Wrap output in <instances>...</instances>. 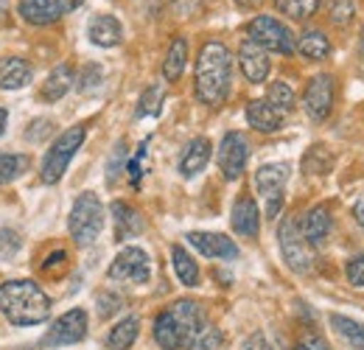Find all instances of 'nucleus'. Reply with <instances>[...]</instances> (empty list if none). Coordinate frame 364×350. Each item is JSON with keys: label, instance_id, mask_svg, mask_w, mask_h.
<instances>
[{"label": "nucleus", "instance_id": "obj_1", "mask_svg": "<svg viewBox=\"0 0 364 350\" xmlns=\"http://www.w3.org/2000/svg\"><path fill=\"white\" fill-rule=\"evenodd\" d=\"M230 79H232V59H230L228 45L205 43L196 59V73H193L196 98L208 107H219L228 98Z\"/></svg>", "mask_w": 364, "mask_h": 350}, {"label": "nucleus", "instance_id": "obj_2", "mask_svg": "<svg viewBox=\"0 0 364 350\" xmlns=\"http://www.w3.org/2000/svg\"><path fill=\"white\" fill-rule=\"evenodd\" d=\"M0 314L17 328H31L50 317V297L34 280H9L0 286Z\"/></svg>", "mask_w": 364, "mask_h": 350}, {"label": "nucleus", "instance_id": "obj_3", "mask_svg": "<svg viewBox=\"0 0 364 350\" xmlns=\"http://www.w3.org/2000/svg\"><path fill=\"white\" fill-rule=\"evenodd\" d=\"M68 227H70V235H73V241L79 247H90L92 241L101 235V230H104V205H101L98 193L85 191L73 202Z\"/></svg>", "mask_w": 364, "mask_h": 350}, {"label": "nucleus", "instance_id": "obj_4", "mask_svg": "<svg viewBox=\"0 0 364 350\" xmlns=\"http://www.w3.org/2000/svg\"><path fill=\"white\" fill-rule=\"evenodd\" d=\"M85 137H87L85 127H70V129H65L56 140H53V146L46 152L43 169H40V179H43L46 185H56V182L65 176L68 166H70V160H73L76 152L82 149Z\"/></svg>", "mask_w": 364, "mask_h": 350}, {"label": "nucleus", "instance_id": "obj_5", "mask_svg": "<svg viewBox=\"0 0 364 350\" xmlns=\"http://www.w3.org/2000/svg\"><path fill=\"white\" fill-rule=\"evenodd\" d=\"M247 37L255 45H261L264 51H272V53L289 56V53L297 51V48H294V34H291L280 20H274L269 14H258L255 20H250Z\"/></svg>", "mask_w": 364, "mask_h": 350}, {"label": "nucleus", "instance_id": "obj_6", "mask_svg": "<svg viewBox=\"0 0 364 350\" xmlns=\"http://www.w3.org/2000/svg\"><path fill=\"white\" fill-rule=\"evenodd\" d=\"M277 241H280V253H283V261H286L289 269L303 275V272H309L314 266V250L300 235L297 219H286L277 227Z\"/></svg>", "mask_w": 364, "mask_h": 350}, {"label": "nucleus", "instance_id": "obj_7", "mask_svg": "<svg viewBox=\"0 0 364 350\" xmlns=\"http://www.w3.org/2000/svg\"><path fill=\"white\" fill-rule=\"evenodd\" d=\"M289 182V166L286 163H267L255 171V191L261 193L267 205V219H277L283 208V191Z\"/></svg>", "mask_w": 364, "mask_h": 350}, {"label": "nucleus", "instance_id": "obj_8", "mask_svg": "<svg viewBox=\"0 0 364 350\" xmlns=\"http://www.w3.org/2000/svg\"><path fill=\"white\" fill-rule=\"evenodd\" d=\"M109 280H121V283H146L151 277V263L149 255L140 247H124L115 261L107 269Z\"/></svg>", "mask_w": 364, "mask_h": 350}, {"label": "nucleus", "instance_id": "obj_9", "mask_svg": "<svg viewBox=\"0 0 364 350\" xmlns=\"http://www.w3.org/2000/svg\"><path fill=\"white\" fill-rule=\"evenodd\" d=\"M87 336V311L85 308H70L65 311L46 334L48 348H62V345H76Z\"/></svg>", "mask_w": 364, "mask_h": 350}, {"label": "nucleus", "instance_id": "obj_10", "mask_svg": "<svg viewBox=\"0 0 364 350\" xmlns=\"http://www.w3.org/2000/svg\"><path fill=\"white\" fill-rule=\"evenodd\" d=\"M247 157H250V146L244 140L241 132H228L219 143V171L225 179H238L247 169Z\"/></svg>", "mask_w": 364, "mask_h": 350}, {"label": "nucleus", "instance_id": "obj_11", "mask_svg": "<svg viewBox=\"0 0 364 350\" xmlns=\"http://www.w3.org/2000/svg\"><path fill=\"white\" fill-rule=\"evenodd\" d=\"M331 107H333V76L319 73L303 92V110L311 121H325L331 115Z\"/></svg>", "mask_w": 364, "mask_h": 350}, {"label": "nucleus", "instance_id": "obj_12", "mask_svg": "<svg viewBox=\"0 0 364 350\" xmlns=\"http://www.w3.org/2000/svg\"><path fill=\"white\" fill-rule=\"evenodd\" d=\"M188 244L205 255V258H219V261H232L238 258L235 241L222 235V233H188Z\"/></svg>", "mask_w": 364, "mask_h": 350}, {"label": "nucleus", "instance_id": "obj_13", "mask_svg": "<svg viewBox=\"0 0 364 350\" xmlns=\"http://www.w3.org/2000/svg\"><path fill=\"white\" fill-rule=\"evenodd\" d=\"M168 311H171V317H174V319H177V325H180L182 339H185V348H191V345L196 342V336L208 328L205 311L199 308V303H193V300H177Z\"/></svg>", "mask_w": 364, "mask_h": 350}, {"label": "nucleus", "instance_id": "obj_14", "mask_svg": "<svg viewBox=\"0 0 364 350\" xmlns=\"http://www.w3.org/2000/svg\"><path fill=\"white\" fill-rule=\"evenodd\" d=\"M238 65H241V73L247 76V82H252V85H264L269 76V68H272L267 51L252 40H244L238 48Z\"/></svg>", "mask_w": 364, "mask_h": 350}, {"label": "nucleus", "instance_id": "obj_15", "mask_svg": "<svg viewBox=\"0 0 364 350\" xmlns=\"http://www.w3.org/2000/svg\"><path fill=\"white\" fill-rule=\"evenodd\" d=\"M230 224L241 238H255L261 230V211L252 196H238L230 213Z\"/></svg>", "mask_w": 364, "mask_h": 350}, {"label": "nucleus", "instance_id": "obj_16", "mask_svg": "<svg viewBox=\"0 0 364 350\" xmlns=\"http://www.w3.org/2000/svg\"><path fill=\"white\" fill-rule=\"evenodd\" d=\"M297 227H300V235L311 247H319L328 238V233H331V211H328V205H317V208L306 211L297 219Z\"/></svg>", "mask_w": 364, "mask_h": 350}, {"label": "nucleus", "instance_id": "obj_17", "mask_svg": "<svg viewBox=\"0 0 364 350\" xmlns=\"http://www.w3.org/2000/svg\"><path fill=\"white\" fill-rule=\"evenodd\" d=\"M87 37L98 48H115V45L124 40V28H121L118 17H112V14H95L90 23H87Z\"/></svg>", "mask_w": 364, "mask_h": 350}, {"label": "nucleus", "instance_id": "obj_18", "mask_svg": "<svg viewBox=\"0 0 364 350\" xmlns=\"http://www.w3.org/2000/svg\"><path fill=\"white\" fill-rule=\"evenodd\" d=\"M210 140L208 137H193L188 146H185V152H182L180 157V174L185 179H191V176H196L199 171H205V166L210 163Z\"/></svg>", "mask_w": 364, "mask_h": 350}, {"label": "nucleus", "instance_id": "obj_19", "mask_svg": "<svg viewBox=\"0 0 364 350\" xmlns=\"http://www.w3.org/2000/svg\"><path fill=\"white\" fill-rule=\"evenodd\" d=\"M17 11L31 26H50L62 17V9H59L56 0H20Z\"/></svg>", "mask_w": 364, "mask_h": 350}, {"label": "nucleus", "instance_id": "obj_20", "mask_svg": "<svg viewBox=\"0 0 364 350\" xmlns=\"http://www.w3.org/2000/svg\"><path fill=\"white\" fill-rule=\"evenodd\" d=\"M247 121H250V127H252V129L267 132V134H269V132L280 129L283 115L274 110L267 98H255V101H250V104H247Z\"/></svg>", "mask_w": 364, "mask_h": 350}, {"label": "nucleus", "instance_id": "obj_21", "mask_svg": "<svg viewBox=\"0 0 364 350\" xmlns=\"http://www.w3.org/2000/svg\"><path fill=\"white\" fill-rule=\"evenodd\" d=\"M31 65L20 56L0 59V90H23L31 82Z\"/></svg>", "mask_w": 364, "mask_h": 350}, {"label": "nucleus", "instance_id": "obj_22", "mask_svg": "<svg viewBox=\"0 0 364 350\" xmlns=\"http://www.w3.org/2000/svg\"><path fill=\"white\" fill-rule=\"evenodd\" d=\"M73 82H76L73 68H70V65H56V68L48 73L46 82H43L40 98L48 101V104H53V101H59V98H65V95H68V90L73 88Z\"/></svg>", "mask_w": 364, "mask_h": 350}, {"label": "nucleus", "instance_id": "obj_23", "mask_svg": "<svg viewBox=\"0 0 364 350\" xmlns=\"http://www.w3.org/2000/svg\"><path fill=\"white\" fill-rule=\"evenodd\" d=\"M154 339L163 350H180L185 348V339H182V331L177 325V319L171 317V311H160L157 319H154Z\"/></svg>", "mask_w": 364, "mask_h": 350}, {"label": "nucleus", "instance_id": "obj_24", "mask_svg": "<svg viewBox=\"0 0 364 350\" xmlns=\"http://www.w3.org/2000/svg\"><path fill=\"white\" fill-rule=\"evenodd\" d=\"M112 219H115V235L118 241H127L143 230V219L137 216L135 208H129L127 202H112Z\"/></svg>", "mask_w": 364, "mask_h": 350}, {"label": "nucleus", "instance_id": "obj_25", "mask_svg": "<svg viewBox=\"0 0 364 350\" xmlns=\"http://www.w3.org/2000/svg\"><path fill=\"white\" fill-rule=\"evenodd\" d=\"M294 48H297V51H300V56H303V59H309V62H322V59H328V56H331V40H328L322 31H317V28L303 31Z\"/></svg>", "mask_w": 364, "mask_h": 350}, {"label": "nucleus", "instance_id": "obj_26", "mask_svg": "<svg viewBox=\"0 0 364 350\" xmlns=\"http://www.w3.org/2000/svg\"><path fill=\"white\" fill-rule=\"evenodd\" d=\"M185 62H188V43L185 37H174L168 51H166V59H163V76L166 82H177L185 70Z\"/></svg>", "mask_w": 364, "mask_h": 350}, {"label": "nucleus", "instance_id": "obj_27", "mask_svg": "<svg viewBox=\"0 0 364 350\" xmlns=\"http://www.w3.org/2000/svg\"><path fill=\"white\" fill-rule=\"evenodd\" d=\"M137 331H140L137 317H124L115 328H109V334H107V348L109 350H129L132 345H135Z\"/></svg>", "mask_w": 364, "mask_h": 350}, {"label": "nucleus", "instance_id": "obj_28", "mask_svg": "<svg viewBox=\"0 0 364 350\" xmlns=\"http://www.w3.org/2000/svg\"><path fill=\"white\" fill-rule=\"evenodd\" d=\"M171 263H174V272H177V277H180L182 286H188V289L199 286V266H196V261L188 255L185 247H180V244L171 247Z\"/></svg>", "mask_w": 364, "mask_h": 350}, {"label": "nucleus", "instance_id": "obj_29", "mask_svg": "<svg viewBox=\"0 0 364 350\" xmlns=\"http://www.w3.org/2000/svg\"><path fill=\"white\" fill-rule=\"evenodd\" d=\"M331 325L336 328V334H339L345 342H350L356 350H364V325L362 322H356V319H350V317H342V314H331Z\"/></svg>", "mask_w": 364, "mask_h": 350}, {"label": "nucleus", "instance_id": "obj_30", "mask_svg": "<svg viewBox=\"0 0 364 350\" xmlns=\"http://www.w3.org/2000/svg\"><path fill=\"white\" fill-rule=\"evenodd\" d=\"M31 169L28 154H0V185H9Z\"/></svg>", "mask_w": 364, "mask_h": 350}, {"label": "nucleus", "instance_id": "obj_31", "mask_svg": "<svg viewBox=\"0 0 364 350\" xmlns=\"http://www.w3.org/2000/svg\"><path fill=\"white\" fill-rule=\"evenodd\" d=\"M277 11H283L291 20H309L319 9V0H274Z\"/></svg>", "mask_w": 364, "mask_h": 350}, {"label": "nucleus", "instance_id": "obj_32", "mask_svg": "<svg viewBox=\"0 0 364 350\" xmlns=\"http://www.w3.org/2000/svg\"><path fill=\"white\" fill-rule=\"evenodd\" d=\"M331 166H333V154H331L325 146H311L309 154L303 157V169H306V174H309V171H311V174H328Z\"/></svg>", "mask_w": 364, "mask_h": 350}, {"label": "nucleus", "instance_id": "obj_33", "mask_svg": "<svg viewBox=\"0 0 364 350\" xmlns=\"http://www.w3.org/2000/svg\"><path fill=\"white\" fill-rule=\"evenodd\" d=\"M267 101L272 104L280 115L283 112H291L294 110V90L289 88L286 82H274L272 88H269V98Z\"/></svg>", "mask_w": 364, "mask_h": 350}, {"label": "nucleus", "instance_id": "obj_34", "mask_svg": "<svg viewBox=\"0 0 364 350\" xmlns=\"http://www.w3.org/2000/svg\"><path fill=\"white\" fill-rule=\"evenodd\" d=\"M353 14H356L353 0H331V3H328V17H331V23H336V26H348V23L353 20Z\"/></svg>", "mask_w": 364, "mask_h": 350}, {"label": "nucleus", "instance_id": "obj_35", "mask_svg": "<svg viewBox=\"0 0 364 350\" xmlns=\"http://www.w3.org/2000/svg\"><path fill=\"white\" fill-rule=\"evenodd\" d=\"M23 247V238L9 230V227H0V261H11Z\"/></svg>", "mask_w": 364, "mask_h": 350}, {"label": "nucleus", "instance_id": "obj_36", "mask_svg": "<svg viewBox=\"0 0 364 350\" xmlns=\"http://www.w3.org/2000/svg\"><path fill=\"white\" fill-rule=\"evenodd\" d=\"M160 101H163V90L157 88H149L143 92V98H140V107H137V118H143V115H157L160 112Z\"/></svg>", "mask_w": 364, "mask_h": 350}, {"label": "nucleus", "instance_id": "obj_37", "mask_svg": "<svg viewBox=\"0 0 364 350\" xmlns=\"http://www.w3.org/2000/svg\"><path fill=\"white\" fill-rule=\"evenodd\" d=\"M219 348H222V334H219V328H210V325L191 345V350H219Z\"/></svg>", "mask_w": 364, "mask_h": 350}, {"label": "nucleus", "instance_id": "obj_38", "mask_svg": "<svg viewBox=\"0 0 364 350\" xmlns=\"http://www.w3.org/2000/svg\"><path fill=\"white\" fill-rule=\"evenodd\" d=\"M95 303H98V317L101 319H109L115 311H121V297L112 295V292H101Z\"/></svg>", "mask_w": 364, "mask_h": 350}, {"label": "nucleus", "instance_id": "obj_39", "mask_svg": "<svg viewBox=\"0 0 364 350\" xmlns=\"http://www.w3.org/2000/svg\"><path fill=\"white\" fill-rule=\"evenodd\" d=\"M101 76H104V70L98 65H87L82 70V76H79V90L82 92H90V90L101 88Z\"/></svg>", "mask_w": 364, "mask_h": 350}, {"label": "nucleus", "instance_id": "obj_40", "mask_svg": "<svg viewBox=\"0 0 364 350\" xmlns=\"http://www.w3.org/2000/svg\"><path fill=\"white\" fill-rule=\"evenodd\" d=\"M53 129V121H48V118H37V121H31L28 124V129H26V140H31V143H43L48 134Z\"/></svg>", "mask_w": 364, "mask_h": 350}, {"label": "nucleus", "instance_id": "obj_41", "mask_svg": "<svg viewBox=\"0 0 364 350\" xmlns=\"http://www.w3.org/2000/svg\"><path fill=\"white\" fill-rule=\"evenodd\" d=\"M345 275H348V280H350L353 286L364 289V255L350 258V261H348V266H345Z\"/></svg>", "mask_w": 364, "mask_h": 350}, {"label": "nucleus", "instance_id": "obj_42", "mask_svg": "<svg viewBox=\"0 0 364 350\" xmlns=\"http://www.w3.org/2000/svg\"><path fill=\"white\" fill-rule=\"evenodd\" d=\"M124 157H127V146H124V143H118V146H115V154H112V160H109V166H107V182H109V185L115 182V176H118V166L124 163Z\"/></svg>", "mask_w": 364, "mask_h": 350}, {"label": "nucleus", "instance_id": "obj_43", "mask_svg": "<svg viewBox=\"0 0 364 350\" xmlns=\"http://www.w3.org/2000/svg\"><path fill=\"white\" fill-rule=\"evenodd\" d=\"M244 350H272V345L267 342V336H264V334H252V336H247Z\"/></svg>", "mask_w": 364, "mask_h": 350}, {"label": "nucleus", "instance_id": "obj_44", "mask_svg": "<svg viewBox=\"0 0 364 350\" xmlns=\"http://www.w3.org/2000/svg\"><path fill=\"white\" fill-rule=\"evenodd\" d=\"M65 261H68V255H65L62 250H56V253H50V255H48V261L43 263V269H46V272H50L53 266H62Z\"/></svg>", "mask_w": 364, "mask_h": 350}, {"label": "nucleus", "instance_id": "obj_45", "mask_svg": "<svg viewBox=\"0 0 364 350\" xmlns=\"http://www.w3.org/2000/svg\"><path fill=\"white\" fill-rule=\"evenodd\" d=\"M297 350H328L319 339H314V336H309V339H303L300 345H297Z\"/></svg>", "mask_w": 364, "mask_h": 350}, {"label": "nucleus", "instance_id": "obj_46", "mask_svg": "<svg viewBox=\"0 0 364 350\" xmlns=\"http://www.w3.org/2000/svg\"><path fill=\"white\" fill-rule=\"evenodd\" d=\"M59 3V9H62V14H68V11H76L85 0H56Z\"/></svg>", "mask_w": 364, "mask_h": 350}, {"label": "nucleus", "instance_id": "obj_47", "mask_svg": "<svg viewBox=\"0 0 364 350\" xmlns=\"http://www.w3.org/2000/svg\"><path fill=\"white\" fill-rule=\"evenodd\" d=\"M353 216H356V221H359V227L364 230V199H359V202L353 205Z\"/></svg>", "mask_w": 364, "mask_h": 350}, {"label": "nucleus", "instance_id": "obj_48", "mask_svg": "<svg viewBox=\"0 0 364 350\" xmlns=\"http://www.w3.org/2000/svg\"><path fill=\"white\" fill-rule=\"evenodd\" d=\"M6 124H9V110L0 107V137H3V132H6Z\"/></svg>", "mask_w": 364, "mask_h": 350}, {"label": "nucleus", "instance_id": "obj_49", "mask_svg": "<svg viewBox=\"0 0 364 350\" xmlns=\"http://www.w3.org/2000/svg\"><path fill=\"white\" fill-rule=\"evenodd\" d=\"M235 3H238L241 9H255V6L261 3V0H235Z\"/></svg>", "mask_w": 364, "mask_h": 350}, {"label": "nucleus", "instance_id": "obj_50", "mask_svg": "<svg viewBox=\"0 0 364 350\" xmlns=\"http://www.w3.org/2000/svg\"><path fill=\"white\" fill-rule=\"evenodd\" d=\"M362 51H364V31H362Z\"/></svg>", "mask_w": 364, "mask_h": 350}]
</instances>
